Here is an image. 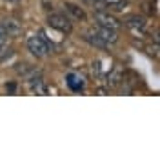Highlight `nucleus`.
<instances>
[{"label":"nucleus","mask_w":160,"mask_h":160,"mask_svg":"<svg viewBox=\"0 0 160 160\" xmlns=\"http://www.w3.org/2000/svg\"><path fill=\"white\" fill-rule=\"evenodd\" d=\"M28 49L31 51V55H35L37 58H42V57H46L49 51H53V46H51L48 38L44 37V33H40V35H33L28 38Z\"/></svg>","instance_id":"nucleus-1"},{"label":"nucleus","mask_w":160,"mask_h":160,"mask_svg":"<svg viewBox=\"0 0 160 160\" xmlns=\"http://www.w3.org/2000/svg\"><path fill=\"white\" fill-rule=\"evenodd\" d=\"M48 24H49L53 29H58V31H62V33H71V29H73L69 18H68L66 15H60V13L49 15V17H48Z\"/></svg>","instance_id":"nucleus-2"},{"label":"nucleus","mask_w":160,"mask_h":160,"mask_svg":"<svg viewBox=\"0 0 160 160\" xmlns=\"http://www.w3.org/2000/svg\"><path fill=\"white\" fill-rule=\"evenodd\" d=\"M95 20L98 22L100 28H109V29H118L120 28V22L113 15H109V13H106V11L102 9H97V13H95Z\"/></svg>","instance_id":"nucleus-3"},{"label":"nucleus","mask_w":160,"mask_h":160,"mask_svg":"<svg viewBox=\"0 0 160 160\" xmlns=\"http://www.w3.org/2000/svg\"><path fill=\"white\" fill-rule=\"evenodd\" d=\"M0 26H2L4 33L8 37H11V38H17V37H20L24 33V28H22V24L17 18H4Z\"/></svg>","instance_id":"nucleus-4"},{"label":"nucleus","mask_w":160,"mask_h":160,"mask_svg":"<svg viewBox=\"0 0 160 160\" xmlns=\"http://www.w3.org/2000/svg\"><path fill=\"white\" fill-rule=\"evenodd\" d=\"M66 84L73 93H82L86 89V78L80 73H68L66 75Z\"/></svg>","instance_id":"nucleus-5"},{"label":"nucleus","mask_w":160,"mask_h":160,"mask_svg":"<svg viewBox=\"0 0 160 160\" xmlns=\"http://www.w3.org/2000/svg\"><path fill=\"white\" fill-rule=\"evenodd\" d=\"M15 71H17L18 77H22V78H26V80H29V78H33V77H38L40 75V71L37 69V68L29 66V64H17V66H15Z\"/></svg>","instance_id":"nucleus-6"},{"label":"nucleus","mask_w":160,"mask_h":160,"mask_svg":"<svg viewBox=\"0 0 160 160\" xmlns=\"http://www.w3.org/2000/svg\"><path fill=\"white\" fill-rule=\"evenodd\" d=\"M84 40H86L88 44H91L93 48H98V49H108V48H109V44H108V42H104V40L100 38L95 31L86 33V35H84Z\"/></svg>","instance_id":"nucleus-7"},{"label":"nucleus","mask_w":160,"mask_h":160,"mask_svg":"<svg viewBox=\"0 0 160 160\" xmlns=\"http://www.w3.org/2000/svg\"><path fill=\"white\" fill-rule=\"evenodd\" d=\"M64 11L75 20H86V11L77 4H64Z\"/></svg>","instance_id":"nucleus-8"},{"label":"nucleus","mask_w":160,"mask_h":160,"mask_svg":"<svg viewBox=\"0 0 160 160\" xmlns=\"http://www.w3.org/2000/svg\"><path fill=\"white\" fill-rule=\"evenodd\" d=\"M95 33H97V35H98L100 38L104 40V42H108V44H115V42L118 40L117 31H115V29H109V28H98Z\"/></svg>","instance_id":"nucleus-9"},{"label":"nucleus","mask_w":160,"mask_h":160,"mask_svg":"<svg viewBox=\"0 0 160 160\" xmlns=\"http://www.w3.org/2000/svg\"><path fill=\"white\" fill-rule=\"evenodd\" d=\"M126 26H128L129 29H133V31H144V28H146V20L142 18V17H138V15H131V17L126 18Z\"/></svg>","instance_id":"nucleus-10"},{"label":"nucleus","mask_w":160,"mask_h":160,"mask_svg":"<svg viewBox=\"0 0 160 160\" xmlns=\"http://www.w3.org/2000/svg\"><path fill=\"white\" fill-rule=\"evenodd\" d=\"M29 82V88L33 93H38V95H46L48 93V88H46V84H44V80H42V77H33V78L28 80Z\"/></svg>","instance_id":"nucleus-11"},{"label":"nucleus","mask_w":160,"mask_h":160,"mask_svg":"<svg viewBox=\"0 0 160 160\" xmlns=\"http://www.w3.org/2000/svg\"><path fill=\"white\" fill-rule=\"evenodd\" d=\"M122 78H124V75L120 71H113L109 75V78H108V84H109L111 88H115V86H118L120 82H122Z\"/></svg>","instance_id":"nucleus-12"},{"label":"nucleus","mask_w":160,"mask_h":160,"mask_svg":"<svg viewBox=\"0 0 160 160\" xmlns=\"http://www.w3.org/2000/svg\"><path fill=\"white\" fill-rule=\"evenodd\" d=\"M6 89L9 91V93H15V89H17V86H15V84H9V86H6Z\"/></svg>","instance_id":"nucleus-13"},{"label":"nucleus","mask_w":160,"mask_h":160,"mask_svg":"<svg viewBox=\"0 0 160 160\" xmlns=\"http://www.w3.org/2000/svg\"><path fill=\"white\" fill-rule=\"evenodd\" d=\"M2 37H8V35L4 33V29H2V26H0V38H2Z\"/></svg>","instance_id":"nucleus-14"},{"label":"nucleus","mask_w":160,"mask_h":160,"mask_svg":"<svg viewBox=\"0 0 160 160\" xmlns=\"http://www.w3.org/2000/svg\"><path fill=\"white\" fill-rule=\"evenodd\" d=\"M11 2H15V0H11Z\"/></svg>","instance_id":"nucleus-15"}]
</instances>
